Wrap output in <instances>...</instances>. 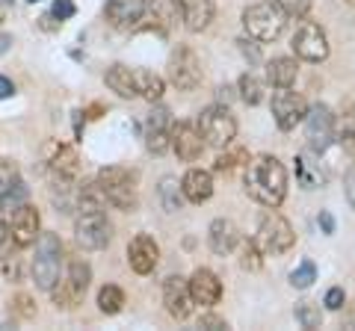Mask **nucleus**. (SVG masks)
<instances>
[{
  "label": "nucleus",
  "instance_id": "38",
  "mask_svg": "<svg viewBox=\"0 0 355 331\" xmlns=\"http://www.w3.org/2000/svg\"><path fill=\"white\" fill-rule=\"evenodd\" d=\"M275 3L282 6V12L287 15V18H308V12H311V0H275Z\"/></svg>",
  "mask_w": 355,
  "mask_h": 331
},
{
  "label": "nucleus",
  "instance_id": "3",
  "mask_svg": "<svg viewBox=\"0 0 355 331\" xmlns=\"http://www.w3.org/2000/svg\"><path fill=\"white\" fill-rule=\"evenodd\" d=\"M89 281H92V269H89L86 260H69V267H65L62 278L53 284L51 290V299L57 307H62V311H71V307H77L83 302V296L89 290Z\"/></svg>",
  "mask_w": 355,
  "mask_h": 331
},
{
  "label": "nucleus",
  "instance_id": "33",
  "mask_svg": "<svg viewBox=\"0 0 355 331\" xmlns=\"http://www.w3.org/2000/svg\"><path fill=\"white\" fill-rule=\"evenodd\" d=\"M21 181L18 163L15 160H0V207L6 204V195L12 193V186Z\"/></svg>",
  "mask_w": 355,
  "mask_h": 331
},
{
  "label": "nucleus",
  "instance_id": "17",
  "mask_svg": "<svg viewBox=\"0 0 355 331\" xmlns=\"http://www.w3.org/2000/svg\"><path fill=\"white\" fill-rule=\"evenodd\" d=\"M163 305L169 316L175 319H187L193 314V293H190V278H181V275H169L163 281Z\"/></svg>",
  "mask_w": 355,
  "mask_h": 331
},
{
  "label": "nucleus",
  "instance_id": "7",
  "mask_svg": "<svg viewBox=\"0 0 355 331\" xmlns=\"http://www.w3.org/2000/svg\"><path fill=\"white\" fill-rule=\"evenodd\" d=\"M74 240L86 251H101L113 240V222L104 211H86L74 219Z\"/></svg>",
  "mask_w": 355,
  "mask_h": 331
},
{
  "label": "nucleus",
  "instance_id": "50",
  "mask_svg": "<svg viewBox=\"0 0 355 331\" xmlns=\"http://www.w3.org/2000/svg\"><path fill=\"white\" fill-rule=\"evenodd\" d=\"M30 3H39V0H30Z\"/></svg>",
  "mask_w": 355,
  "mask_h": 331
},
{
  "label": "nucleus",
  "instance_id": "10",
  "mask_svg": "<svg viewBox=\"0 0 355 331\" xmlns=\"http://www.w3.org/2000/svg\"><path fill=\"white\" fill-rule=\"evenodd\" d=\"M291 48L299 60L305 62H323L329 57V39H326V30L317 24V21H302L296 27L293 39H291Z\"/></svg>",
  "mask_w": 355,
  "mask_h": 331
},
{
  "label": "nucleus",
  "instance_id": "13",
  "mask_svg": "<svg viewBox=\"0 0 355 331\" xmlns=\"http://www.w3.org/2000/svg\"><path fill=\"white\" fill-rule=\"evenodd\" d=\"M172 130H175V121H172V113L166 107H154L146 125H142V136H146V148L151 154H166L172 148Z\"/></svg>",
  "mask_w": 355,
  "mask_h": 331
},
{
  "label": "nucleus",
  "instance_id": "14",
  "mask_svg": "<svg viewBox=\"0 0 355 331\" xmlns=\"http://www.w3.org/2000/svg\"><path fill=\"white\" fill-rule=\"evenodd\" d=\"M48 172H51V184H77V178H80V154L71 145L51 142L48 145Z\"/></svg>",
  "mask_w": 355,
  "mask_h": 331
},
{
  "label": "nucleus",
  "instance_id": "37",
  "mask_svg": "<svg viewBox=\"0 0 355 331\" xmlns=\"http://www.w3.org/2000/svg\"><path fill=\"white\" fill-rule=\"evenodd\" d=\"M231 145H234V142H231ZM237 163H249L246 148H231V151H225V154H219L214 169H216V172H231Z\"/></svg>",
  "mask_w": 355,
  "mask_h": 331
},
{
  "label": "nucleus",
  "instance_id": "44",
  "mask_svg": "<svg viewBox=\"0 0 355 331\" xmlns=\"http://www.w3.org/2000/svg\"><path fill=\"white\" fill-rule=\"evenodd\" d=\"M320 228H323L326 234H335V216L323 211V213H320Z\"/></svg>",
  "mask_w": 355,
  "mask_h": 331
},
{
  "label": "nucleus",
  "instance_id": "39",
  "mask_svg": "<svg viewBox=\"0 0 355 331\" xmlns=\"http://www.w3.org/2000/svg\"><path fill=\"white\" fill-rule=\"evenodd\" d=\"M74 12H77V6L71 0H53V6H51V15L57 21H69V18H74Z\"/></svg>",
  "mask_w": 355,
  "mask_h": 331
},
{
  "label": "nucleus",
  "instance_id": "16",
  "mask_svg": "<svg viewBox=\"0 0 355 331\" xmlns=\"http://www.w3.org/2000/svg\"><path fill=\"white\" fill-rule=\"evenodd\" d=\"M205 136L202 130H198V125H190V121H178L175 130H172V151L178 154V160L184 163H196L202 160L205 154Z\"/></svg>",
  "mask_w": 355,
  "mask_h": 331
},
{
  "label": "nucleus",
  "instance_id": "4",
  "mask_svg": "<svg viewBox=\"0 0 355 331\" xmlns=\"http://www.w3.org/2000/svg\"><path fill=\"white\" fill-rule=\"evenodd\" d=\"M287 15L279 3H254L243 9V30L254 42H275L284 33Z\"/></svg>",
  "mask_w": 355,
  "mask_h": 331
},
{
  "label": "nucleus",
  "instance_id": "22",
  "mask_svg": "<svg viewBox=\"0 0 355 331\" xmlns=\"http://www.w3.org/2000/svg\"><path fill=\"white\" fill-rule=\"evenodd\" d=\"M181 193L190 204H205L214 195V175L207 169H190L181 178Z\"/></svg>",
  "mask_w": 355,
  "mask_h": 331
},
{
  "label": "nucleus",
  "instance_id": "34",
  "mask_svg": "<svg viewBox=\"0 0 355 331\" xmlns=\"http://www.w3.org/2000/svg\"><path fill=\"white\" fill-rule=\"evenodd\" d=\"M9 316L18 319V323H30V319L36 316V302H33L27 293L12 296V299H9Z\"/></svg>",
  "mask_w": 355,
  "mask_h": 331
},
{
  "label": "nucleus",
  "instance_id": "49",
  "mask_svg": "<svg viewBox=\"0 0 355 331\" xmlns=\"http://www.w3.org/2000/svg\"><path fill=\"white\" fill-rule=\"evenodd\" d=\"M6 21V9H3V3H0V24Z\"/></svg>",
  "mask_w": 355,
  "mask_h": 331
},
{
  "label": "nucleus",
  "instance_id": "27",
  "mask_svg": "<svg viewBox=\"0 0 355 331\" xmlns=\"http://www.w3.org/2000/svg\"><path fill=\"white\" fill-rule=\"evenodd\" d=\"M133 83H137V95L146 98L148 104H157L166 92V80L148 69H133Z\"/></svg>",
  "mask_w": 355,
  "mask_h": 331
},
{
  "label": "nucleus",
  "instance_id": "46",
  "mask_svg": "<svg viewBox=\"0 0 355 331\" xmlns=\"http://www.w3.org/2000/svg\"><path fill=\"white\" fill-rule=\"evenodd\" d=\"M340 325H343V328H355V305L349 307V311H347V314H343V319H340Z\"/></svg>",
  "mask_w": 355,
  "mask_h": 331
},
{
  "label": "nucleus",
  "instance_id": "8",
  "mask_svg": "<svg viewBox=\"0 0 355 331\" xmlns=\"http://www.w3.org/2000/svg\"><path fill=\"white\" fill-rule=\"evenodd\" d=\"M198 130H202L207 145L228 148L231 142H234V136H237V121H234V116L228 113V107L214 104V107L202 109V116H198Z\"/></svg>",
  "mask_w": 355,
  "mask_h": 331
},
{
  "label": "nucleus",
  "instance_id": "30",
  "mask_svg": "<svg viewBox=\"0 0 355 331\" xmlns=\"http://www.w3.org/2000/svg\"><path fill=\"white\" fill-rule=\"evenodd\" d=\"M237 249H240V267L243 269L258 272L263 267V249L258 246V240H240Z\"/></svg>",
  "mask_w": 355,
  "mask_h": 331
},
{
  "label": "nucleus",
  "instance_id": "28",
  "mask_svg": "<svg viewBox=\"0 0 355 331\" xmlns=\"http://www.w3.org/2000/svg\"><path fill=\"white\" fill-rule=\"evenodd\" d=\"M107 86L113 89L119 98H139L137 95V83H133V69H128V65H113V69L107 71Z\"/></svg>",
  "mask_w": 355,
  "mask_h": 331
},
{
  "label": "nucleus",
  "instance_id": "29",
  "mask_svg": "<svg viewBox=\"0 0 355 331\" xmlns=\"http://www.w3.org/2000/svg\"><path fill=\"white\" fill-rule=\"evenodd\" d=\"M121 307H125V290L116 284H104L101 290H98V311L107 316H116V314H121Z\"/></svg>",
  "mask_w": 355,
  "mask_h": 331
},
{
  "label": "nucleus",
  "instance_id": "11",
  "mask_svg": "<svg viewBox=\"0 0 355 331\" xmlns=\"http://www.w3.org/2000/svg\"><path fill=\"white\" fill-rule=\"evenodd\" d=\"M169 80L181 92H193L202 83V60L198 53L187 45H178L169 57Z\"/></svg>",
  "mask_w": 355,
  "mask_h": 331
},
{
  "label": "nucleus",
  "instance_id": "31",
  "mask_svg": "<svg viewBox=\"0 0 355 331\" xmlns=\"http://www.w3.org/2000/svg\"><path fill=\"white\" fill-rule=\"evenodd\" d=\"M237 89H240V98H243V101H246L249 107L263 104V83H261L254 74H243L240 83H237Z\"/></svg>",
  "mask_w": 355,
  "mask_h": 331
},
{
  "label": "nucleus",
  "instance_id": "21",
  "mask_svg": "<svg viewBox=\"0 0 355 331\" xmlns=\"http://www.w3.org/2000/svg\"><path fill=\"white\" fill-rule=\"evenodd\" d=\"M237 242H240V231L237 225L231 222V219H214L207 228V246L214 255H231V251L237 249Z\"/></svg>",
  "mask_w": 355,
  "mask_h": 331
},
{
  "label": "nucleus",
  "instance_id": "12",
  "mask_svg": "<svg viewBox=\"0 0 355 331\" xmlns=\"http://www.w3.org/2000/svg\"><path fill=\"white\" fill-rule=\"evenodd\" d=\"M270 109H272V118H275V125H279V130H293L299 121H305V116H308L305 98L299 95V92H293L291 86H284V89H279V92H272Z\"/></svg>",
  "mask_w": 355,
  "mask_h": 331
},
{
  "label": "nucleus",
  "instance_id": "1",
  "mask_svg": "<svg viewBox=\"0 0 355 331\" xmlns=\"http://www.w3.org/2000/svg\"><path fill=\"white\" fill-rule=\"evenodd\" d=\"M243 184H246L249 198H254L263 207H275L279 211L282 202L287 198V169L279 157H270V154H261V157L246 163Z\"/></svg>",
  "mask_w": 355,
  "mask_h": 331
},
{
  "label": "nucleus",
  "instance_id": "45",
  "mask_svg": "<svg viewBox=\"0 0 355 331\" xmlns=\"http://www.w3.org/2000/svg\"><path fill=\"white\" fill-rule=\"evenodd\" d=\"M39 21H42V30H53V27H60V24H62V21H57L51 12H48V15H42Z\"/></svg>",
  "mask_w": 355,
  "mask_h": 331
},
{
  "label": "nucleus",
  "instance_id": "52",
  "mask_svg": "<svg viewBox=\"0 0 355 331\" xmlns=\"http://www.w3.org/2000/svg\"><path fill=\"white\" fill-rule=\"evenodd\" d=\"M0 211H3V207H0Z\"/></svg>",
  "mask_w": 355,
  "mask_h": 331
},
{
  "label": "nucleus",
  "instance_id": "15",
  "mask_svg": "<svg viewBox=\"0 0 355 331\" xmlns=\"http://www.w3.org/2000/svg\"><path fill=\"white\" fill-rule=\"evenodd\" d=\"M42 234V216L33 204H21L12 211V219H9V240L15 246L27 249V246H36V240Z\"/></svg>",
  "mask_w": 355,
  "mask_h": 331
},
{
  "label": "nucleus",
  "instance_id": "47",
  "mask_svg": "<svg viewBox=\"0 0 355 331\" xmlns=\"http://www.w3.org/2000/svg\"><path fill=\"white\" fill-rule=\"evenodd\" d=\"M6 240H9V225H6V222H0V249L6 246Z\"/></svg>",
  "mask_w": 355,
  "mask_h": 331
},
{
  "label": "nucleus",
  "instance_id": "48",
  "mask_svg": "<svg viewBox=\"0 0 355 331\" xmlns=\"http://www.w3.org/2000/svg\"><path fill=\"white\" fill-rule=\"evenodd\" d=\"M6 45H9V36H3V39H0V53L6 51Z\"/></svg>",
  "mask_w": 355,
  "mask_h": 331
},
{
  "label": "nucleus",
  "instance_id": "32",
  "mask_svg": "<svg viewBox=\"0 0 355 331\" xmlns=\"http://www.w3.org/2000/svg\"><path fill=\"white\" fill-rule=\"evenodd\" d=\"M335 139L347 151H355V104H349L347 113L340 116V121H338V136Z\"/></svg>",
  "mask_w": 355,
  "mask_h": 331
},
{
  "label": "nucleus",
  "instance_id": "25",
  "mask_svg": "<svg viewBox=\"0 0 355 331\" xmlns=\"http://www.w3.org/2000/svg\"><path fill=\"white\" fill-rule=\"evenodd\" d=\"M296 77H299V65L293 57H272L266 62V83L275 86V89L293 86Z\"/></svg>",
  "mask_w": 355,
  "mask_h": 331
},
{
  "label": "nucleus",
  "instance_id": "19",
  "mask_svg": "<svg viewBox=\"0 0 355 331\" xmlns=\"http://www.w3.org/2000/svg\"><path fill=\"white\" fill-rule=\"evenodd\" d=\"M128 263L137 275H151L160 263V246L148 234H137L128 246Z\"/></svg>",
  "mask_w": 355,
  "mask_h": 331
},
{
  "label": "nucleus",
  "instance_id": "20",
  "mask_svg": "<svg viewBox=\"0 0 355 331\" xmlns=\"http://www.w3.org/2000/svg\"><path fill=\"white\" fill-rule=\"evenodd\" d=\"M190 293H193V302L202 305V307H214L222 299V281L214 269L207 267H198L190 275Z\"/></svg>",
  "mask_w": 355,
  "mask_h": 331
},
{
  "label": "nucleus",
  "instance_id": "26",
  "mask_svg": "<svg viewBox=\"0 0 355 331\" xmlns=\"http://www.w3.org/2000/svg\"><path fill=\"white\" fill-rule=\"evenodd\" d=\"M0 275L12 284L24 281L30 275V260L24 258V249L15 246V242H12V249H6L3 255H0Z\"/></svg>",
  "mask_w": 355,
  "mask_h": 331
},
{
  "label": "nucleus",
  "instance_id": "36",
  "mask_svg": "<svg viewBox=\"0 0 355 331\" xmlns=\"http://www.w3.org/2000/svg\"><path fill=\"white\" fill-rule=\"evenodd\" d=\"M317 281V267H314V260H302L299 267L291 272V284L296 287V290H308L311 284Z\"/></svg>",
  "mask_w": 355,
  "mask_h": 331
},
{
  "label": "nucleus",
  "instance_id": "2",
  "mask_svg": "<svg viewBox=\"0 0 355 331\" xmlns=\"http://www.w3.org/2000/svg\"><path fill=\"white\" fill-rule=\"evenodd\" d=\"M62 260H65V251H62V240L57 234H39L36 240V255L30 260V278L36 281L39 290H53V284L62 278Z\"/></svg>",
  "mask_w": 355,
  "mask_h": 331
},
{
  "label": "nucleus",
  "instance_id": "9",
  "mask_svg": "<svg viewBox=\"0 0 355 331\" xmlns=\"http://www.w3.org/2000/svg\"><path fill=\"white\" fill-rule=\"evenodd\" d=\"M338 136V118L331 116V109L326 104H317L308 109L305 116V139L308 148L314 154H323Z\"/></svg>",
  "mask_w": 355,
  "mask_h": 331
},
{
  "label": "nucleus",
  "instance_id": "18",
  "mask_svg": "<svg viewBox=\"0 0 355 331\" xmlns=\"http://www.w3.org/2000/svg\"><path fill=\"white\" fill-rule=\"evenodd\" d=\"M104 15L116 30H133L148 15V0H107Z\"/></svg>",
  "mask_w": 355,
  "mask_h": 331
},
{
  "label": "nucleus",
  "instance_id": "5",
  "mask_svg": "<svg viewBox=\"0 0 355 331\" xmlns=\"http://www.w3.org/2000/svg\"><path fill=\"white\" fill-rule=\"evenodd\" d=\"M98 184H101V190L107 195V202L116 207V211H137V178L121 169V166H110V169H101L98 172Z\"/></svg>",
  "mask_w": 355,
  "mask_h": 331
},
{
  "label": "nucleus",
  "instance_id": "41",
  "mask_svg": "<svg viewBox=\"0 0 355 331\" xmlns=\"http://www.w3.org/2000/svg\"><path fill=\"white\" fill-rule=\"evenodd\" d=\"M198 328H228V323L222 316H216V314H202V319H198Z\"/></svg>",
  "mask_w": 355,
  "mask_h": 331
},
{
  "label": "nucleus",
  "instance_id": "35",
  "mask_svg": "<svg viewBox=\"0 0 355 331\" xmlns=\"http://www.w3.org/2000/svg\"><path fill=\"white\" fill-rule=\"evenodd\" d=\"M293 314H296V323L302 328H320L323 325V311H320V305H314V302H299Z\"/></svg>",
  "mask_w": 355,
  "mask_h": 331
},
{
  "label": "nucleus",
  "instance_id": "40",
  "mask_svg": "<svg viewBox=\"0 0 355 331\" xmlns=\"http://www.w3.org/2000/svg\"><path fill=\"white\" fill-rule=\"evenodd\" d=\"M343 302H347V293H343V287H331V290L326 293V299H323V305L329 307V311H340Z\"/></svg>",
  "mask_w": 355,
  "mask_h": 331
},
{
  "label": "nucleus",
  "instance_id": "23",
  "mask_svg": "<svg viewBox=\"0 0 355 331\" xmlns=\"http://www.w3.org/2000/svg\"><path fill=\"white\" fill-rule=\"evenodd\" d=\"M181 15H184V27L190 33H202L210 27V21L216 15L214 0H181Z\"/></svg>",
  "mask_w": 355,
  "mask_h": 331
},
{
  "label": "nucleus",
  "instance_id": "42",
  "mask_svg": "<svg viewBox=\"0 0 355 331\" xmlns=\"http://www.w3.org/2000/svg\"><path fill=\"white\" fill-rule=\"evenodd\" d=\"M343 190H347V202L352 204V211H355V169L347 172V178H343Z\"/></svg>",
  "mask_w": 355,
  "mask_h": 331
},
{
  "label": "nucleus",
  "instance_id": "51",
  "mask_svg": "<svg viewBox=\"0 0 355 331\" xmlns=\"http://www.w3.org/2000/svg\"><path fill=\"white\" fill-rule=\"evenodd\" d=\"M349 3H355V0H349Z\"/></svg>",
  "mask_w": 355,
  "mask_h": 331
},
{
  "label": "nucleus",
  "instance_id": "24",
  "mask_svg": "<svg viewBox=\"0 0 355 331\" xmlns=\"http://www.w3.org/2000/svg\"><path fill=\"white\" fill-rule=\"evenodd\" d=\"M148 15L154 21V27L166 36V33H172L178 27V21H184L181 0H148Z\"/></svg>",
  "mask_w": 355,
  "mask_h": 331
},
{
  "label": "nucleus",
  "instance_id": "43",
  "mask_svg": "<svg viewBox=\"0 0 355 331\" xmlns=\"http://www.w3.org/2000/svg\"><path fill=\"white\" fill-rule=\"evenodd\" d=\"M12 95H15V83L0 74V101H3V98H12Z\"/></svg>",
  "mask_w": 355,
  "mask_h": 331
},
{
  "label": "nucleus",
  "instance_id": "6",
  "mask_svg": "<svg viewBox=\"0 0 355 331\" xmlns=\"http://www.w3.org/2000/svg\"><path fill=\"white\" fill-rule=\"evenodd\" d=\"M293 242L296 234L291 222L282 213H275V207H266V213L258 222V246L263 249V255H282V251L293 249Z\"/></svg>",
  "mask_w": 355,
  "mask_h": 331
}]
</instances>
